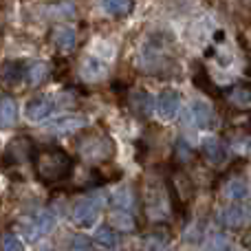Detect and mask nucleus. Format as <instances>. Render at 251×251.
<instances>
[{
	"label": "nucleus",
	"mask_w": 251,
	"mask_h": 251,
	"mask_svg": "<svg viewBox=\"0 0 251 251\" xmlns=\"http://www.w3.org/2000/svg\"><path fill=\"white\" fill-rule=\"evenodd\" d=\"M25 69H26V62H20V60L2 62L0 64V82L4 86H18L25 79Z\"/></svg>",
	"instance_id": "nucleus-8"
},
{
	"label": "nucleus",
	"mask_w": 251,
	"mask_h": 251,
	"mask_svg": "<svg viewBox=\"0 0 251 251\" xmlns=\"http://www.w3.org/2000/svg\"><path fill=\"white\" fill-rule=\"evenodd\" d=\"M69 251H95V245L86 236H73L69 243Z\"/></svg>",
	"instance_id": "nucleus-24"
},
{
	"label": "nucleus",
	"mask_w": 251,
	"mask_h": 251,
	"mask_svg": "<svg viewBox=\"0 0 251 251\" xmlns=\"http://www.w3.org/2000/svg\"><path fill=\"white\" fill-rule=\"evenodd\" d=\"M77 148H79V154H82L86 161H91V163H104V161H108L115 152L113 139L106 137V134H100V132L82 137L77 143Z\"/></svg>",
	"instance_id": "nucleus-2"
},
{
	"label": "nucleus",
	"mask_w": 251,
	"mask_h": 251,
	"mask_svg": "<svg viewBox=\"0 0 251 251\" xmlns=\"http://www.w3.org/2000/svg\"><path fill=\"white\" fill-rule=\"evenodd\" d=\"M18 122V104L11 95H0V128H11Z\"/></svg>",
	"instance_id": "nucleus-11"
},
{
	"label": "nucleus",
	"mask_w": 251,
	"mask_h": 251,
	"mask_svg": "<svg viewBox=\"0 0 251 251\" xmlns=\"http://www.w3.org/2000/svg\"><path fill=\"white\" fill-rule=\"evenodd\" d=\"M100 205H101V199H97V196H84L71 209V221L77 227H84V229L93 227L97 223V218H100Z\"/></svg>",
	"instance_id": "nucleus-4"
},
{
	"label": "nucleus",
	"mask_w": 251,
	"mask_h": 251,
	"mask_svg": "<svg viewBox=\"0 0 251 251\" xmlns=\"http://www.w3.org/2000/svg\"><path fill=\"white\" fill-rule=\"evenodd\" d=\"M31 159H33L35 176L42 183H47V185L62 183L73 172V159H71V154L57 146L40 148V150L33 152Z\"/></svg>",
	"instance_id": "nucleus-1"
},
{
	"label": "nucleus",
	"mask_w": 251,
	"mask_h": 251,
	"mask_svg": "<svg viewBox=\"0 0 251 251\" xmlns=\"http://www.w3.org/2000/svg\"><path fill=\"white\" fill-rule=\"evenodd\" d=\"M51 42L55 44L57 51L62 53H71L75 47H77V33H75L73 26L60 25L51 31Z\"/></svg>",
	"instance_id": "nucleus-7"
},
{
	"label": "nucleus",
	"mask_w": 251,
	"mask_h": 251,
	"mask_svg": "<svg viewBox=\"0 0 251 251\" xmlns=\"http://www.w3.org/2000/svg\"><path fill=\"white\" fill-rule=\"evenodd\" d=\"M178 152H181V159L183 161L192 159V150H190V146L185 148V141H178Z\"/></svg>",
	"instance_id": "nucleus-26"
},
{
	"label": "nucleus",
	"mask_w": 251,
	"mask_h": 251,
	"mask_svg": "<svg viewBox=\"0 0 251 251\" xmlns=\"http://www.w3.org/2000/svg\"><path fill=\"white\" fill-rule=\"evenodd\" d=\"M223 223H225L227 227H240L245 221V212L240 207H227L225 212H223Z\"/></svg>",
	"instance_id": "nucleus-22"
},
{
	"label": "nucleus",
	"mask_w": 251,
	"mask_h": 251,
	"mask_svg": "<svg viewBox=\"0 0 251 251\" xmlns=\"http://www.w3.org/2000/svg\"><path fill=\"white\" fill-rule=\"evenodd\" d=\"M88 126V119L86 117H79V115H66V117H60L55 122H51L47 126L51 132H57V134H66V132H75V130H82Z\"/></svg>",
	"instance_id": "nucleus-9"
},
{
	"label": "nucleus",
	"mask_w": 251,
	"mask_h": 251,
	"mask_svg": "<svg viewBox=\"0 0 251 251\" xmlns=\"http://www.w3.org/2000/svg\"><path fill=\"white\" fill-rule=\"evenodd\" d=\"M245 218H247V221H251V201L247 203V207H245Z\"/></svg>",
	"instance_id": "nucleus-27"
},
{
	"label": "nucleus",
	"mask_w": 251,
	"mask_h": 251,
	"mask_svg": "<svg viewBox=\"0 0 251 251\" xmlns=\"http://www.w3.org/2000/svg\"><path fill=\"white\" fill-rule=\"evenodd\" d=\"M113 203L117 209H130V203H132V196H130V190L124 187V190H117L113 194Z\"/></svg>",
	"instance_id": "nucleus-25"
},
{
	"label": "nucleus",
	"mask_w": 251,
	"mask_h": 251,
	"mask_svg": "<svg viewBox=\"0 0 251 251\" xmlns=\"http://www.w3.org/2000/svg\"><path fill=\"white\" fill-rule=\"evenodd\" d=\"M49 73H51V69L47 62H29L25 69V79L29 86H40L49 77Z\"/></svg>",
	"instance_id": "nucleus-12"
},
{
	"label": "nucleus",
	"mask_w": 251,
	"mask_h": 251,
	"mask_svg": "<svg viewBox=\"0 0 251 251\" xmlns=\"http://www.w3.org/2000/svg\"><path fill=\"white\" fill-rule=\"evenodd\" d=\"M132 108H134V113L137 115H141V117H146L148 113H150V108H152V100H150V95L148 93H134V97H132Z\"/></svg>",
	"instance_id": "nucleus-21"
},
{
	"label": "nucleus",
	"mask_w": 251,
	"mask_h": 251,
	"mask_svg": "<svg viewBox=\"0 0 251 251\" xmlns=\"http://www.w3.org/2000/svg\"><path fill=\"white\" fill-rule=\"evenodd\" d=\"M229 101L238 108H249L251 106V88L247 86H236L229 93Z\"/></svg>",
	"instance_id": "nucleus-20"
},
{
	"label": "nucleus",
	"mask_w": 251,
	"mask_h": 251,
	"mask_svg": "<svg viewBox=\"0 0 251 251\" xmlns=\"http://www.w3.org/2000/svg\"><path fill=\"white\" fill-rule=\"evenodd\" d=\"M95 243L104 249H115L117 247V234L113 231V227H100L95 231Z\"/></svg>",
	"instance_id": "nucleus-19"
},
{
	"label": "nucleus",
	"mask_w": 251,
	"mask_h": 251,
	"mask_svg": "<svg viewBox=\"0 0 251 251\" xmlns=\"http://www.w3.org/2000/svg\"><path fill=\"white\" fill-rule=\"evenodd\" d=\"M104 11L113 18H126L134 11V0H104Z\"/></svg>",
	"instance_id": "nucleus-14"
},
{
	"label": "nucleus",
	"mask_w": 251,
	"mask_h": 251,
	"mask_svg": "<svg viewBox=\"0 0 251 251\" xmlns=\"http://www.w3.org/2000/svg\"><path fill=\"white\" fill-rule=\"evenodd\" d=\"M203 154L209 163H225L227 161V146L218 137L203 139Z\"/></svg>",
	"instance_id": "nucleus-10"
},
{
	"label": "nucleus",
	"mask_w": 251,
	"mask_h": 251,
	"mask_svg": "<svg viewBox=\"0 0 251 251\" xmlns=\"http://www.w3.org/2000/svg\"><path fill=\"white\" fill-rule=\"evenodd\" d=\"M178 110H181V95L176 91H172V88L161 93L159 100H156V113H159V117L163 122H172L178 115Z\"/></svg>",
	"instance_id": "nucleus-6"
},
{
	"label": "nucleus",
	"mask_w": 251,
	"mask_h": 251,
	"mask_svg": "<svg viewBox=\"0 0 251 251\" xmlns=\"http://www.w3.org/2000/svg\"><path fill=\"white\" fill-rule=\"evenodd\" d=\"M82 75L86 79H91V82H97V79H104L108 75V66L101 60H97V57H86L82 64Z\"/></svg>",
	"instance_id": "nucleus-13"
},
{
	"label": "nucleus",
	"mask_w": 251,
	"mask_h": 251,
	"mask_svg": "<svg viewBox=\"0 0 251 251\" xmlns=\"http://www.w3.org/2000/svg\"><path fill=\"white\" fill-rule=\"evenodd\" d=\"M223 194L229 201H243L245 196H247V183H245L243 178H231V181H227Z\"/></svg>",
	"instance_id": "nucleus-18"
},
{
	"label": "nucleus",
	"mask_w": 251,
	"mask_h": 251,
	"mask_svg": "<svg viewBox=\"0 0 251 251\" xmlns=\"http://www.w3.org/2000/svg\"><path fill=\"white\" fill-rule=\"evenodd\" d=\"M53 110H55V101H53V97H47V95L33 97V100H29L25 106L26 119L33 124H40V122H44V119H49L53 115Z\"/></svg>",
	"instance_id": "nucleus-5"
},
{
	"label": "nucleus",
	"mask_w": 251,
	"mask_h": 251,
	"mask_svg": "<svg viewBox=\"0 0 251 251\" xmlns=\"http://www.w3.org/2000/svg\"><path fill=\"white\" fill-rule=\"evenodd\" d=\"M192 117L199 128H212L214 126V110L205 101H194L192 106Z\"/></svg>",
	"instance_id": "nucleus-15"
},
{
	"label": "nucleus",
	"mask_w": 251,
	"mask_h": 251,
	"mask_svg": "<svg viewBox=\"0 0 251 251\" xmlns=\"http://www.w3.org/2000/svg\"><path fill=\"white\" fill-rule=\"evenodd\" d=\"M110 225L117 227L119 231H134V227H137V223H134V216L128 212V209H113L110 212Z\"/></svg>",
	"instance_id": "nucleus-16"
},
{
	"label": "nucleus",
	"mask_w": 251,
	"mask_h": 251,
	"mask_svg": "<svg viewBox=\"0 0 251 251\" xmlns=\"http://www.w3.org/2000/svg\"><path fill=\"white\" fill-rule=\"evenodd\" d=\"M42 13L47 18H51V20H66V18L75 16V7L71 2H57V4H49Z\"/></svg>",
	"instance_id": "nucleus-17"
},
{
	"label": "nucleus",
	"mask_w": 251,
	"mask_h": 251,
	"mask_svg": "<svg viewBox=\"0 0 251 251\" xmlns=\"http://www.w3.org/2000/svg\"><path fill=\"white\" fill-rule=\"evenodd\" d=\"M20 229H22V236H25L29 243H35V240L44 238V236H49L53 229H55V218H53L51 212L40 209V212L31 214V216H26V218H22V221H20Z\"/></svg>",
	"instance_id": "nucleus-3"
},
{
	"label": "nucleus",
	"mask_w": 251,
	"mask_h": 251,
	"mask_svg": "<svg viewBox=\"0 0 251 251\" xmlns=\"http://www.w3.org/2000/svg\"><path fill=\"white\" fill-rule=\"evenodd\" d=\"M0 251H25V243L16 234H4L0 238Z\"/></svg>",
	"instance_id": "nucleus-23"
}]
</instances>
